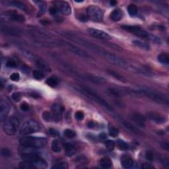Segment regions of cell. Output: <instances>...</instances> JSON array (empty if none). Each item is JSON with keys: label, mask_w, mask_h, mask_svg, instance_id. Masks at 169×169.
<instances>
[{"label": "cell", "mask_w": 169, "mask_h": 169, "mask_svg": "<svg viewBox=\"0 0 169 169\" xmlns=\"http://www.w3.org/2000/svg\"><path fill=\"white\" fill-rule=\"evenodd\" d=\"M20 145L26 148L40 149L44 147L47 144V139L42 137L27 136L19 139Z\"/></svg>", "instance_id": "cell-1"}, {"label": "cell", "mask_w": 169, "mask_h": 169, "mask_svg": "<svg viewBox=\"0 0 169 169\" xmlns=\"http://www.w3.org/2000/svg\"><path fill=\"white\" fill-rule=\"evenodd\" d=\"M80 89H81V91L87 96V97L89 98L90 99L93 100V101L97 102V103L107 109L108 110L113 111L112 107L108 104V102H106L103 98L100 97L99 95H98L97 93L95 92L94 91H93L91 89L87 87L81 85L80 86Z\"/></svg>", "instance_id": "cell-2"}, {"label": "cell", "mask_w": 169, "mask_h": 169, "mask_svg": "<svg viewBox=\"0 0 169 169\" xmlns=\"http://www.w3.org/2000/svg\"><path fill=\"white\" fill-rule=\"evenodd\" d=\"M63 111H64V107L63 106L58 104H54L52 105L51 112H44L42 114V118L48 122H51V121L56 122H60L61 120Z\"/></svg>", "instance_id": "cell-3"}, {"label": "cell", "mask_w": 169, "mask_h": 169, "mask_svg": "<svg viewBox=\"0 0 169 169\" xmlns=\"http://www.w3.org/2000/svg\"><path fill=\"white\" fill-rule=\"evenodd\" d=\"M137 89L139 91L140 96H145V97L149 98V99L152 100L153 101L158 102V103L164 104H168L167 98L164 97L163 95L161 94V93H157L155 91L148 89L144 87H141Z\"/></svg>", "instance_id": "cell-4"}, {"label": "cell", "mask_w": 169, "mask_h": 169, "mask_svg": "<svg viewBox=\"0 0 169 169\" xmlns=\"http://www.w3.org/2000/svg\"><path fill=\"white\" fill-rule=\"evenodd\" d=\"M21 157L23 161L33 164L35 168L42 169L47 168L48 164L46 161L38 155L32 153H23Z\"/></svg>", "instance_id": "cell-5"}, {"label": "cell", "mask_w": 169, "mask_h": 169, "mask_svg": "<svg viewBox=\"0 0 169 169\" xmlns=\"http://www.w3.org/2000/svg\"><path fill=\"white\" fill-rule=\"evenodd\" d=\"M40 130V125L35 120H30L27 121L21 125L19 133L22 136H27L36 133Z\"/></svg>", "instance_id": "cell-6"}, {"label": "cell", "mask_w": 169, "mask_h": 169, "mask_svg": "<svg viewBox=\"0 0 169 169\" xmlns=\"http://www.w3.org/2000/svg\"><path fill=\"white\" fill-rule=\"evenodd\" d=\"M19 127V120L17 118L12 116L5 120L3 125V129L8 136H13Z\"/></svg>", "instance_id": "cell-7"}, {"label": "cell", "mask_w": 169, "mask_h": 169, "mask_svg": "<svg viewBox=\"0 0 169 169\" xmlns=\"http://www.w3.org/2000/svg\"><path fill=\"white\" fill-rule=\"evenodd\" d=\"M59 45L65 47L67 48L68 50H70V52H72V53L77 55V56H81L82 58H91V56L89 54H88L85 51H84L83 49L80 48L79 47L77 46L74 45V44H72V43L65 42V41L63 40H60L58 42Z\"/></svg>", "instance_id": "cell-8"}, {"label": "cell", "mask_w": 169, "mask_h": 169, "mask_svg": "<svg viewBox=\"0 0 169 169\" xmlns=\"http://www.w3.org/2000/svg\"><path fill=\"white\" fill-rule=\"evenodd\" d=\"M87 17L94 21H101L103 18V13L99 7L95 5H91L87 9Z\"/></svg>", "instance_id": "cell-9"}, {"label": "cell", "mask_w": 169, "mask_h": 169, "mask_svg": "<svg viewBox=\"0 0 169 169\" xmlns=\"http://www.w3.org/2000/svg\"><path fill=\"white\" fill-rule=\"evenodd\" d=\"M124 30L128 31L134 35H136L143 39H149V35L145 31L143 30L141 27L138 26H131V25H124L122 26Z\"/></svg>", "instance_id": "cell-10"}, {"label": "cell", "mask_w": 169, "mask_h": 169, "mask_svg": "<svg viewBox=\"0 0 169 169\" xmlns=\"http://www.w3.org/2000/svg\"><path fill=\"white\" fill-rule=\"evenodd\" d=\"M74 73L72 74H74L75 75H77L80 78L83 79L84 80H87L88 81H91L93 83L96 84H103L106 82V79L103 78L102 77L97 76V75H92V74H81L80 73L75 72L74 70Z\"/></svg>", "instance_id": "cell-11"}, {"label": "cell", "mask_w": 169, "mask_h": 169, "mask_svg": "<svg viewBox=\"0 0 169 169\" xmlns=\"http://www.w3.org/2000/svg\"><path fill=\"white\" fill-rule=\"evenodd\" d=\"M1 19L2 20L5 19L15 22H24L25 20L23 15H20L17 12L13 11L2 13L1 15Z\"/></svg>", "instance_id": "cell-12"}, {"label": "cell", "mask_w": 169, "mask_h": 169, "mask_svg": "<svg viewBox=\"0 0 169 169\" xmlns=\"http://www.w3.org/2000/svg\"><path fill=\"white\" fill-rule=\"evenodd\" d=\"M54 4L57 10L65 15H69L72 13V8L67 2L64 1H54Z\"/></svg>", "instance_id": "cell-13"}, {"label": "cell", "mask_w": 169, "mask_h": 169, "mask_svg": "<svg viewBox=\"0 0 169 169\" xmlns=\"http://www.w3.org/2000/svg\"><path fill=\"white\" fill-rule=\"evenodd\" d=\"M87 31L89 34H90V35L96 38H98V39L106 41L110 40L112 38L111 36H110L108 34L105 33L103 31L99 30V29L89 28L87 29Z\"/></svg>", "instance_id": "cell-14"}, {"label": "cell", "mask_w": 169, "mask_h": 169, "mask_svg": "<svg viewBox=\"0 0 169 169\" xmlns=\"http://www.w3.org/2000/svg\"><path fill=\"white\" fill-rule=\"evenodd\" d=\"M10 111V105L6 100H0V121L3 122L7 117Z\"/></svg>", "instance_id": "cell-15"}, {"label": "cell", "mask_w": 169, "mask_h": 169, "mask_svg": "<svg viewBox=\"0 0 169 169\" xmlns=\"http://www.w3.org/2000/svg\"><path fill=\"white\" fill-rule=\"evenodd\" d=\"M1 31L7 35L13 36H19L22 33L21 30L19 29L2 25H1Z\"/></svg>", "instance_id": "cell-16"}, {"label": "cell", "mask_w": 169, "mask_h": 169, "mask_svg": "<svg viewBox=\"0 0 169 169\" xmlns=\"http://www.w3.org/2000/svg\"><path fill=\"white\" fill-rule=\"evenodd\" d=\"M147 117L151 121L156 123V124H163L166 121L165 118L163 117V116L157 112H151L148 113Z\"/></svg>", "instance_id": "cell-17"}, {"label": "cell", "mask_w": 169, "mask_h": 169, "mask_svg": "<svg viewBox=\"0 0 169 169\" xmlns=\"http://www.w3.org/2000/svg\"><path fill=\"white\" fill-rule=\"evenodd\" d=\"M131 119L139 126H145V118L144 116L139 112H134L131 115Z\"/></svg>", "instance_id": "cell-18"}, {"label": "cell", "mask_w": 169, "mask_h": 169, "mask_svg": "<svg viewBox=\"0 0 169 169\" xmlns=\"http://www.w3.org/2000/svg\"><path fill=\"white\" fill-rule=\"evenodd\" d=\"M121 164L124 168H130L134 166V161L131 157L124 155L121 158Z\"/></svg>", "instance_id": "cell-19"}, {"label": "cell", "mask_w": 169, "mask_h": 169, "mask_svg": "<svg viewBox=\"0 0 169 169\" xmlns=\"http://www.w3.org/2000/svg\"><path fill=\"white\" fill-rule=\"evenodd\" d=\"M108 92L110 95L116 97H121L127 95V92L125 89H120L116 88H110L108 89Z\"/></svg>", "instance_id": "cell-20"}, {"label": "cell", "mask_w": 169, "mask_h": 169, "mask_svg": "<svg viewBox=\"0 0 169 169\" xmlns=\"http://www.w3.org/2000/svg\"><path fill=\"white\" fill-rule=\"evenodd\" d=\"M36 65H37V67L39 68L40 71H43L45 72H49L51 71L50 66L47 64V63H46L44 61L39 60V59H37L36 60Z\"/></svg>", "instance_id": "cell-21"}, {"label": "cell", "mask_w": 169, "mask_h": 169, "mask_svg": "<svg viewBox=\"0 0 169 169\" xmlns=\"http://www.w3.org/2000/svg\"><path fill=\"white\" fill-rule=\"evenodd\" d=\"M60 83V79L58 77L56 76H52L48 78L46 81V83L50 87H56Z\"/></svg>", "instance_id": "cell-22"}, {"label": "cell", "mask_w": 169, "mask_h": 169, "mask_svg": "<svg viewBox=\"0 0 169 169\" xmlns=\"http://www.w3.org/2000/svg\"><path fill=\"white\" fill-rule=\"evenodd\" d=\"M122 15L123 13L122 11L120 10H115L110 14V18L114 21H118L122 19Z\"/></svg>", "instance_id": "cell-23"}, {"label": "cell", "mask_w": 169, "mask_h": 169, "mask_svg": "<svg viewBox=\"0 0 169 169\" xmlns=\"http://www.w3.org/2000/svg\"><path fill=\"white\" fill-rule=\"evenodd\" d=\"M99 164L102 168H110L112 166V163L111 160L108 158V157H104V158H102L100 160Z\"/></svg>", "instance_id": "cell-24"}, {"label": "cell", "mask_w": 169, "mask_h": 169, "mask_svg": "<svg viewBox=\"0 0 169 169\" xmlns=\"http://www.w3.org/2000/svg\"><path fill=\"white\" fill-rule=\"evenodd\" d=\"M120 121H121V123H122V124L124 125L125 127H126L127 129H128L129 131L134 132V133L135 134H140V131H139L136 127H135L134 125H133L132 124H130V123L127 122L125 120H121Z\"/></svg>", "instance_id": "cell-25"}, {"label": "cell", "mask_w": 169, "mask_h": 169, "mask_svg": "<svg viewBox=\"0 0 169 169\" xmlns=\"http://www.w3.org/2000/svg\"><path fill=\"white\" fill-rule=\"evenodd\" d=\"M65 155H67V157H72L77 152L76 149H75V148L72 144H69V143L67 145H65Z\"/></svg>", "instance_id": "cell-26"}, {"label": "cell", "mask_w": 169, "mask_h": 169, "mask_svg": "<svg viewBox=\"0 0 169 169\" xmlns=\"http://www.w3.org/2000/svg\"><path fill=\"white\" fill-rule=\"evenodd\" d=\"M35 3L37 4L38 7H39V12H38V16L44 15L46 10V4L45 1H35Z\"/></svg>", "instance_id": "cell-27"}, {"label": "cell", "mask_w": 169, "mask_h": 169, "mask_svg": "<svg viewBox=\"0 0 169 169\" xmlns=\"http://www.w3.org/2000/svg\"><path fill=\"white\" fill-rule=\"evenodd\" d=\"M133 44L136 46L141 48L142 49H144L145 50H149V46L148 45L147 43L145 42H143L142 41H140V40H134L133 42Z\"/></svg>", "instance_id": "cell-28"}, {"label": "cell", "mask_w": 169, "mask_h": 169, "mask_svg": "<svg viewBox=\"0 0 169 169\" xmlns=\"http://www.w3.org/2000/svg\"><path fill=\"white\" fill-rule=\"evenodd\" d=\"M51 148L52 150L55 153H60L61 151V147L60 143H59V141L58 140H56V139H54V140L52 141Z\"/></svg>", "instance_id": "cell-29"}, {"label": "cell", "mask_w": 169, "mask_h": 169, "mask_svg": "<svg viewBox=\"0 0 169 169\" xmlns=\"http://www.w3.org/2000/svg\"><path fill=\"white\" fill-rule=\"evenodd\" d=\"M158 60L159 62L164 65L169 64V56L166 54H161L158 56Z\"/></svg>", "instance_id": "cell-30"}, {"label": "cell", "mask_w": 169, "mask_h": 169, "mask_svg": "<svg viewBox=\"0 0 169 169\" xmlns=\"http://www.w3.org/2000/svg\"><path fill=\"white\" fill-rule=\"evenodd\" d=\"M107 72H108V74L110 75H111L112 76H113L116 79L119 80V81H122V82H125V79L122 76V75H121L120 74H118V73L116 72L113 70H108V71H107Z\"/></svg>", "instance_id": "cell-31"}, {"label": "cell", "mask_w": 169, "mask_h": 169, "mask_svg": "<svg viewBox=\"0 0 169 169\" xmlns=\"http://www.w3.org/2000/svg\"><path fill=\"white\" fill-rule=\"evenodd\" d=\"M9 4L11 6H14L20 9L22 11H25L26 10V5L22 3L21 1H11L9 3Z\"/></svg>", "instance_id": "cell-32"}, {"label": "cell", "mask_w": 169, "mask_h": 169, "mask_svg": "<svg viewBox=\"0 0 169 169\" xmlns=\"http://www.w3.org/2000/svg\"><path fill=\"white\" fill-rule=\"evenodd\" d=\"M158 159L163 165L166 168L169 167V159L167 157L164 155H159Z\"/></svg>", "instance_id": "cell-33"}, {"label": "cell", "mask_w": 169, "mask_h": 169, "mask_svg": "<svg viewBox=\"0 0 169 169\" xmlns=\"http://www.w3.org/2000/svg\"><path fill=\"white\" fill-rule=\"evenodd\" d=\"M127 11H128L129 14L131 16H134L137 14L138 13V8L137 7L134 5V4H130V5L127 7Z\"/></svg>", "instance_id": "cell-34"}, {"label": "cell", "mask_w": 169, "mask_h": 169, "mask_svg": "<svg viewBox=\"0 0 169 169\" xmlns=\"http://www.w3.org/2000/svg\"><path fill=\"white\" fill-rule=\"evenodd\" d=\"M117 145H118V147L122 151H127L129 149V146L128 145H127V143H125V141H124L123 140H121V139L118 140Z\"/></svg>", "instance_id": "cell-35"}, {"label": "cell", "mask_w": 169, "mask_h": 169, "mask_svg": "<svg viewBox=\"0 0 169 169\" xmlns=\"http://www.w3.org/2000/svg\"><path fill=\"white\" fill-rule=\"evenodd\" d=\"M33 77L36 79L38 80H40L44 77V75L43 74V73L40 70H34L33 72Z\"/></svg>", "instance_id": "cell-36"}, {"label": "cell", "mask_w": 169, "mask_h": 169, "mask_svg": "<svg viewBox=\"0 0 169 169\" xmlns=\"http://www.w3.org/2000/svg\"><path fill=\"white\" fill-rule=\"evenodd\" d=\"M68 167H69V166H68L67 163L62 162V163L55 164L54 165L52 166V168H54V169H67V168H68Z\"/></svg>", "instance_id": "cell-37"}, {"label": "cell", "mask_w": 169, "mask_h": 169, "mask_svg": "<svg viewBox=\"0 0 169 169\" xmlns=\"http://www.w3.org/2000/svg\"><path fill=\"white\" fill-rule=\"evenodd\" d=\"M64 136L67 138L72 139L75 138V136H76V134H75V133L73 131V130L70 129H66L64 131Z\"/></svg>", "instance_id": "cell-38"}, {"label": "cell", "mask_w": 169, "mask_h": 169, "mask_svg": "<svg viewBox=\"0 0 169 169\" xmlns=\"http://www.w3.org/2000/svg\"><path fill=\"white\" fill-rule=\"evenodd\" d=\"M118 134H119V131L115 127H111V128L109 129V135L111 137L116 138L118 136Z\"/></svg>", "instance_id": "cell-39"}, {"label": "cell", "mask_w": 169, "mask_h": 169, "mask_svg": "<svg viewBox=\"0 0 169 169\" xmlns=\"http://www.w3.org/2000/svg\"><path fill=\"white\" fill-rule=\"evenodd\" d=\"M1 155L4 157H9L11 156V151L7 148H2L1 149Z\"/></svg>", "instance_id": "cell-40"}, {"label": "cell", "mask_w": 169, "mask_h": 169, "mask_svg": "<svg viewBox=\"0 0 169 169\" xmlns=\"http://www.w3.org/2000/svg\"><path fill=\"white\" fill-rule=\"evenodd\" d=\"M105 145H106L107 149H108L109 151H112L115 147V143L113 141H111V140H108L106 141Z\"/></svg>", "instance_id": "cell-41"}, {"label": "cell", "mask_w": 169, "mask_h": 169, "mask_svg": "<svg viewBox=\"0 0 169 169\" xmlns=\"http://www.w3.org/2000/svg\"><path fill=\"white\" fill-rule=\"evenodd\" d=\"M12 99L15 100V102L19 101L21 99V95L19 92H15L12 94Z\"/></svg>", "instance_id": "cell-42"}, {"label": "cell", "mask_w": 169, "mask_h": 169, "mask_svg": "<svg viewBox=\"0 0 169 169\" xmlns=\"http://www.w3.org/2000/svg\"><path fill=\"white\" fill-rule=\"evenodd\" d=\"M75 118L77 120H82L84 118V114L83 112L81 111H77L75 112Z\"/></svg>", "instance_id": "cell-43"}, {"label": "cell", "mask_w": 169, "mask_h": 169, "mask_svg": "<svg viewBox=\"0 0 169 169\" xmlns=\"http://www.w3.org/2000/svg\"><path fill=\"white\" fill-rule=\"evenodd\" d=\"M19 78L20 76L19 74H17V73H14V74H13L10 76V79L13 81H18L19 80Z\"/></svg>", "instance_id": "cell-44"}, {"label": "cell", "mask_w": 169, "mask_h": 169, "mask_svg": "<svg viewBox=\"0 0 169 169\" xmlns=\"http://www.w3.org/2000/svg\"><path fill=\"white\" fill-rule=\"evenodd\" d=\"M7 66L9 67H11V68H14L17 67V63L15 62V61L13 60H10L7 62Z\"/></svg>", "instance_id": "cell-45"}, {"label": "cell", "mask_w": 169, "mask_h": 169, "mask_svg": "<svg viewBox=\"0 0 169 169\" xmlns=\"http://www.w3.org/2000/svg\"><path fill=\"white\" fill-rule=\"evenodd\" d=\"M20 110H21L26 112V111H28L29 110V106L28 105V104L25 103V102H23V103H22L21 104H20Z\"/></svg>", "instance_id": "cell-46"}, {"label": "cell", "mask_w": 169, "mask_h": 169, "mask_svg": "<svg viewBox=\"0 0 169 169\" xmlns=\"http://www.w3.org/2000/svg\"><path fill=\"white\" fill-rule=\"evenodd\" d=\"M161 146L163 149H165L166 151L169 150V143L168 141H164V142H162L161 143Z\"/></svg>", "instance_id": "cell-47"}, {"label": "cell", "mask_w": 169, "mask_h": 169, "mask_svg": "<svg viewBox=\"0 0 169 169\" xmlns=\"http://www.w3.org/2000/svg\"><path fill=\"white\" fill-rule=\"evenodd\" d=\"M145 157L148 161H153V154L151 152L148 151L146 153Z\"/></svg>", "instance_id": "cell-48"}, {"label": "cell", "mask_w": 169, "mask_h": 169, "mask_svg": "<svg viewBox=\"0 0 169 169\" xmlns=\"http://www.w3.org/2000/svg\"><path fill=\"white\" fill-rule=\"evenodd\" d=\"M77 163L79 164H85L87 163V160L85 158V157H80L79 158H77Z\"/></svg>", "instance_id": "cell-49"}, {"label": "cell", "mask_w": 169, "mask_h": 169, "mask_svg": "<svg viewBox=\"0 0 169 169\" xmlns=\"http://www.w3.org/2000/svg\"><path fill=\"white\" fill-rule=\"evenodd\" d=\"M49 134L51 135L52 136H54V137H56L59 136V133L58 131H56V129H49Z\"/></svg>", "instance_id": "cell-50"}, {"label": "cell", "mask_w": 169, "mask_h": 169, "mask_svg": "<svg viewBox=\"0 0 169 169\" xmlns=\"http://www.w3.org/2000/svg\"><path fill=\"white\" fill-rule=\"evenodd\" d=\"M49 11H50V14L52 15H54L56 14L57 11H58V10H57V9L55 7H52L50 8Z\"/></svg>", "instance_id": "cell-51"}, {"label": "cell", "mask_w": 169, "mask_h": 169, "mask_svg": "<svg viewBox=\"0 0 169 169\" xmlns=\"http://www.w3.org/2000/svg\"><path fill=\"white\" fill-rule=\"evenodd\" d=\"M79 19L82 22H86L88 20V17L84 15H80L79 17Z\"/></svg>", "instance_id": "cell-52"}, {"label": "cell", "mask_w": 169, "mask_h": 169, "mask_svg": "<svg viewBox=\"0 0 169 169\" xmlns=\"http://www.w3.org/2000/svg\"><path fill=\"white\" fill-rule=\"evenodd\" d=\"M99 138L101 140H106V139H107V136L106 134L102 133L99 135Z\"/></svg>", "instance_id": "cell-53"}, {"label": "cell", "mask_w": 169, "mask_h": 169, "mask_svg": "<svg viewBox=\"0 0 169 169\" xmlns=\"http://www.w3.org/2000/svg\"><path fill=\"white\" fill-rule=\"evenodd\" d=\"M88 127H91V128H92L93 127H94V124H93V122H89V124H88Z\"/></svg>", "instance_id": "cell-54"}, {"label": "cell", "mask_w": 169, "mask_h": 169, "mask_svg": "<svg viewBox=\"0 0 169 169\" xmlns=\"http://www.w3.org/2000/svg\"><path fill=\"white\" fill-rule=\"evenodd\" d=\"M142 168H153V166H149V165H147V164H145V165L142 166Z\"/></svg>", "instance_id": "cell-55"}, {"label": "cell", "mask_w": 169, "mask_h": 169, "mask_svg": "<svg viewBox=\"0 0 169 169\" xmlns=\"http://www.w3.org/2000/svg\"><path fill=\"white\" fill-rule=\"evenodd\" d=\"M116 3H117V2H116V1H110V4H111V5H112V6L115 5Z\"/></svg>", "instance_id": "cell-56"}]
</instances>
